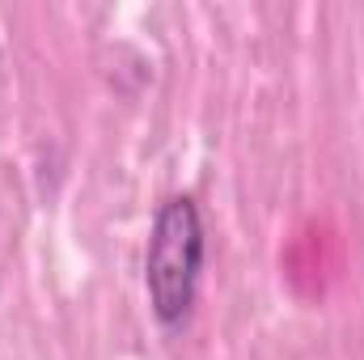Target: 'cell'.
<instances>
[{"mask_svg": "<svg viewBox=\"0 0 364 360\" xmlns=\"http://www.w3.org/2000/svg\"><path fill=\"white\" fill-rule=\"evenodd\" d=\"M203 259H208V229L195 195L161 199L144 246V292L161 331H182L191 322Z\"/></svg>", "mask_w": 364, "mask_h": 360, "instance_id": "6da1fadb", "label": "cell"}]
</instances>
